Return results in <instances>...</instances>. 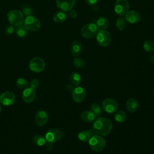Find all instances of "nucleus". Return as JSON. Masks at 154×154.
Here are the masks:
<instances>
[{
    "instance_id": "1",
    "label": "nucleus",
    "mask_w": 154,
    "mask_h": 154,
    "mask_svg": "<svg viewBox=\"0 0 154 154\" xmlns=\"http://www.w3.org/2000/svg\"><path fill=\"white\" fill-rule=\"evenodd\" d=\"M112 129L111 121L103 117H99L94 120L93 125V129L96 135L105 136L109 134Z\"/></svg>"
},
{
    "instance_id": "2",
    "label": "nucleus",
    "mask_w": 154,
    "mask_h": 154,
    "mask_svg": "<svg viewBox=\"0 0 154 154\" xmlns=\"http://www.w3.org/2000/svg\"><path fill=\"white\" fill-rule=\"evenodd\" d=\"M7 18L10 24L14 26H18L23 24L24 15L18 10H11L7 13Z\"/></svg>"
},
{
    "instance_id": "3",
    "label": "nucleus",
    "mask_w": 154,
    "mask_h": 154,
    "mask_svg": "<svg viewBox=\"0 0 154 154\" xmlns=\"http://www.w3.org/2000/svg\"><path fill=\"white\" fill-rule=\"evenodd\" d=\"M88 144L93 150L95 152H101L105 147L106 141L102 136L95 134L90 138L88 141Z\"/></svg>"
},
{
    "instance_id": "4",
    "label": "nucleus",
    "mask_w": 154,
    "mask_h": 154,
    "mask_svg": "<svg viewBox=\"0 0 154 154\" xmlns=\"http://www.w3.org/2000/svg\"><path fill=\"white\" fill-rule=\"evenodd\" d=\"M99 31L96 25L93 23H87L84 25L81 29V35L87 39H90L94 37Z\"/></svg>"
},
{
    "instance_id": "5",
    "label": "nucleus",
    "mask_w": 154,
    "mask_h": 154,
    "mask_svg": "<svg viewBox=\"0 0 154 154\" xmlns=\"http://www.w3.org/2000/svg\"><path fill=\"white\" fill-rule=\"evenodd\" d=\"M23 25L28 31H37L40 29L41 23L38 19L34 16H28L24 19Z\"/></svg>"
},
{
    "instance_id": "6",
    "label": "nucleus",
    "mask_w": 154,
    "mask_h": 154,
    "mask_svg": "<svg viewBox=\"0 0 154 154\" xmlns=\"http://www.w3.org/2000/svg\"><path fill=\"white\" fill-rule=\"evenodd\" d=\"M63 136V131L58 128L49 129L45 134V139L47 142L55 143L59 141Z\"/></svg>"
},
{
    "instance_id": "7",
    "label": "nucleus",
    "mask_w": 154,
    "mask_h": 154,
    "mask_svg": "<svg viewBox=\"0 0 154 154\" xmlns=\"http://www.w3.org/2000/svg\"><path fill=\"white\" fill-rule=\"evenodd\" d=\"M29 68L34 73H40L45 68V61L40 57H34L29 61Z\"/></svg>"
},
{
    "instance_id": "8",
    "label": "nucleus",
    "mask_w": 154,
    "mask_h": 154,
    "mask_svg": "<svg viewBox=\"0 0 154 154\" xmlns=\"http://www.w3.org/2000/svg\"><path fill=\"white\" fill-rule=\"evenodd\" d=\"M96 40L97 43L103 47L107 46L111 42V35L105 29H99L96 34Z\"/></svg>"
},
{
    "instance_id": "9",
    "label": "nucleus",
    "mask_w": 154,
    "mask_h": 154,
    "mask_svg": "<svg viewBox=\"0 0 154 154\" xmlns=\"http://www.w3.org/2000/svg\"><path fill=\"white\" fill-rule=\"evenodd\" d=\"M114 9L117 14L124 16L129 11V4L128 0H116Z\"/></svg>"
},
{
    "instance_id": "10",
    "label": "nucleus",
    "mask_w": 154,
    "mask_h": 154,
    "mask_svg": "<svg viewBox=\"0 0 154 154\" xmlns=\"http://www.w3.org/2000/svg\"><path fill=\"white\" fill-rule=\"evenodd\" d=\"M118 103L113 99L106 98L102 102L103 109L108 114H113L118 109Z\"/></svg>"
},
{
    "instance_id": "11",
    "label": "nucleus",
    "mask_w": 154,
    "mask_h": 154,
    "mask_svg": "<svg viewBox=\"0 0 154 154\" xmlns=\"http://www.w3.org/2000/svg\"><path fill=\"white\" fill-rule=\"evenodd\" d=\"M16 100V96L11 91H5L0 96V103L5 106L13 105Z\"/></svg>"
},
{
    "instance_id": "12",
    "label": "nucleus",
    "mask_w": 154,
    "mask_h": 154,
    "mask_svg": "<svg viewBox=\"0 0 154 154\" xmlns=\"http://www.w3.org/2000/svg\"><path fill=\"white\" fill-rule=\"evenodd\" d=\"M36 97V93L35 90L31 87L25 88L22 94V99L24 102L30 103L34 102Z\"/></svg>"
},
{
    "instance_id": "13",
    "label": "nucleus",
    "mask_w": 154,
    "mask_h": 154,
    "mask_svg": "<svg viewBox=\"0 0 154 154\" xmlns=\"http://www.w3.org/2000/svg\"><path fill=\"white\" fill-rule=\"evenodd\" d=\"M76 0H56L57 7L64 12H68L73 9Z\"/></svg>"
},
{
    "instance_id": "14",
    "label": "nucleus",
    "mask_w": 154,
    "mask_h": 154,
    "mask_svg": "<svg viewBox=\"0 0 154 154\" xmlns=\"http://www.w3.org/2000/svg\"><path fill=\"white\" fill-rule=\"evenodd\" d=\"M85 96L86 91L85 89L81 87H76L72 91V99L76 103L83 101Z\"/></svg>"
},
{
    "instance_id": "15",
    "label": "nucleus",
    "mask_w": 154,
    "mask_h": 154,
    "mask_svg": "<svg viewBox=\"0 0 154 154\" xmlns=\"http://www.w3.org/2000/svg\"><path fill=\"white\" fill-rule=\"evenodd\" d=\"M48 121V115L44 110H40L37 111L35 115V123L39 126L45 125Z\"/></svg>"
},
{
    "instance_id": "16",
    "label": "nucleus",
    "mask_w": 154,
    "mask_h": 154,
    "mask_svg": "<svg viewBox=\"0 0 154 154\" xmlns=\"http://www.w3.org/2000/svg\"><path fill=\"white\" fill-rule=\"evenodd\" d=\"M140 19L141 14L139 12L135 10L129 11L125 14V20L131 24L137 23L140 20Z\"/></svg>"
},
{
    "instance_id": "17",
    "label": "nucleus",
    "mask_w": 154,
    "mask_h": 154,
    "mask_svg": "<svg viewBox=\"0 0 154 154\" xmlns=\"http://www.w3.org/2000/svg\"><path fill=\"white\" fill-rule=\"evenodd\" d=\"M70 52L74 57H79L82 52V46L81 43L78 40L73 41L70 45Z\"/></svg>"
},
{
    "instance_id": "18",
    "label": "nucleus",
    "mask_w": 154,
    "mask_h": 154,
    "mask_svg": "<svg viewBox=\"0 0 154 154\" xmlns=\"http://www.w3.org/2000/svg\"><path fill=\"white\" fill-rule=\"evenodd\" d=\"M95 134H96L93 129L82 131L78 133V138L82 142H88L90 138Z\"/></svg>"
},
{
    "instance_id": "19",
    "label": "nucleus",
    "mask_w": 154,
    "mask_h": 154,
    "mask_svg": "<svg viewBox=\"0 0 154 154\" xmlns=\"http://www.w3.org/2000/svg\"><path fill=\"white\" fill-rule=\"evenodd\" d=\"M138 107V101L134 98H129L126 102V108L130 112H135Z\"/></svg>"
},
{
    "instance_id": "20",
    "label": "nucleus",
    "mask_w": 154,
    "mask_h": 154,
    "mask_svg": "<svg viewBox=\"0 0 154 154\" xmlns=\"http://www.w3.org/2000/svg\"><path fill=\"white\" fill-rule=\"evenodd\" d=\"M96 116L91 111H85L81 113L80 118L85 122L91 123L95 120Z\"/></svg>"
},
{
    "instance_id": "21",
    "label": "nucleus",
    "mask_w": 154,
    "mask_h": 154,
    "mask_svg": "<svg viewBox=\"0 0 154 154\" xmlns=\"http://www.w3.org/2000/svg\"><path fill=\"white\" fill-rule=\"evenodd\" d=\"M109 20L105 17H100L96 21V26L99 29H106L109 26Z\"/></svg>"
},
{
    "instance_id": "22",
    "label": "nucleus",
    "mask_w": 154,
    "mask_h": 154,
    "mask_svg": "<svg viewBox=\"0 0 154 154\" xmlns=\"http://www.w3.org/2000/svg\"><path fill=\"white\" fill-rule=\"evenodd\" d=\"M66 14L63 11H58L53 16V20L56 23H62L66 20Z\"/></svg>"
},
{
    "instance_id": "23",
    "label": "nucleus",
    "mask_w": 154,
    "mask_h": 154,
    "mask_svg": "<svg viewBox=\"0 0 154 154\" xmlns=\"http://www.w3.org/2000/svg\"><path fill=\"white\" fill-rule=\"evenodd\" d=\"M70 81L71 84H72L74 87H78L81 83V78L80 75L78 72H73L70 77Z\"/></svg>"
},
{
    "instance_id": "24",
    "label": "nucleus",
    "mask_w": 154,
    "mask_h": 154,
    "mask_svg": "<svg viewBox=\"0 0 154 154\" xmlns=\"http://www.w3.org/2000/svg\"><path fill=\"white\" fill-rule=\"evenodd\" d=\"M114 118L117 122L118 123H123L126 119V114L124 111L120 110L116 112Z\"/></svg>"
},
{
    "instance_id": "25",
    "label": "nucleus",
    "mask_w": 154,
    "mask_h": 154,
    "mask_svg": "<svg viewBox=\"0 0 154 154\" xmlns=\"http://www.w3.org/2000/svg\"><path fill=\"white\" fill-rule=\"evenodd\" d=\"M45 137L41 135H36L32 138V142L37 146H42L46 143Z\"/></svg>"
},
{
    "instance_id": "26",
    "label": "nucleus",
    "mask_w": 154,
    "mask_h": 154,
    "mask_svg": "<svg viewBox=\"0 0 154 154\" xmlns=\"http://www.w3.org/2000/svg\"><path fill=\"white\" fill-rule=\"evenodd\" d=\"M126 20L123 17H118L116 22V26L120 31L124 30L126 27Z\"/></svg>"
},
{
    "instance_id": "27",
    "label": "nucleus",
    "mask_w": 154,
    "mask_h": 154,
    "mask_svg": "<svg viewBox=\"0 0 154 154\" xmlns=\"http://www.w3.org/2000/svg\"><path fill=\"white\" fill-rule=\"evenodd\" d=\"M16 33L19 37L23 38L27 35L28 30L23 25H21L17 26L16 29Z\"/></svg>"
},
{
    "instance_id": "28",
    "label": "nucleus",
    "mask_w": 154,
    "mask_h": 154,
    "mask_svg": "<svg viewBox=\"0 0 154 154\" xmlns=\"http://www.w3.org/2000/svg\"><path fill=\"white\" fill-rule=\"evenodd\" d=\"M144 49L148 52H153L154 51V42L150 40H146L143 43Z\"/></svg>"
},
{
    "instance_id": "29",
    "label": "nucleus",
    "mask_w": 154,
    "mask_h": 154,
    "mask_svg": "<svg viewBox=\"0 0 154 154\" xmlns=\"http://www.w3.org/2000/svg\"><path fill=\"white\" fill-rule=\"evenodd\" d=\"M91 111L96 116H100L102 114V109L99 105L96 103H93L90 106Z\"/></svg>"
},
{
    "instance_id": "30",
    "label": "nucleus",
    "mask_w": 154,
    "mask_h": 154,
    "mask_svg": "<svg viewBox=\"0 0 154 154\" xmlns=\"http://www.w3.org/2000/svg\"><path fill=\"white\" fill-rule=\"evenodd\" d=\"M16 84L17 87L20 89H25L27 88L28 83V81L23 78H19L16 80Z\"/></svg>"
},
{
    "instance_id": "31",
    "label": "nucleus",
    "mask_w": 154,
    "mask_h": 154,
    "mask_svg": "<svg viewBox=\"0 0 154 154\" xmlns=\"http://www.w3.org/2000/svg\"><path fill=\"white\" fill-rule=\"evenodd\" d=\"M73 65L77 68H84L85 66V61L79 57H75L73 60Z\"/></svg>"
},
{
    "instance_id": "32",
    "label": "nucleus",
    "mask_w": 154,
    "mask_h": 154,
    "mask_svg": "<svg viewBox=\"0 0 154 154\" xmlns=\"http://www.w3.org/2000/svg\"><path fill=\"white\" fill-rule=\"evenodd\" d=\"M22 13H23V15H25L26 16H31L32 14V10L30 6H29L28 5H25L22 7Z\"/></svg>"
},
{
    "instance_id": "33",
    "label": "nucleus",
    "mask_w": 154,
    "mask_h": 154,
    "mask_svg": "<svg viewBox=\"0 0 154 154\" xmlns=\"http://www.w3.org/2000/svg\"><path fill=\"white\" fill-rule=\"evenodd\" d=\"M14 31V27L13 25L10 24V25H8L6 26L5 28V32L7 35H11L12 34H13Z\"/></svg>"
},
{
    "instance_id": "34",
    "label": "nucleus",
    "mask_w": 154,
    "mask_h": 154,
    "mask_svg": "<svg viewBox=\"0 0 154 154\" xmlns=\"http://www.w3.org/2000/svg\"><path fill=\"white\" fill-rule=\"evenodd\" d=\"M39 85V81L37 79H33L30 82V87L31 88L35 90Z\"/></svg>"
},
{
    "instance_id": "35",
    "label": "nucleus",
    "mask_w": 154,
    "mask_h": 154,
    "mask_svg": "<svg viewBox=\"0 0 154 154\" xmlns=\"http://www.w3.org/2000/svg\"><path fill=\"white\" fill-rule=\"evenodd\" d=\"M68 13H69V16L70 17H72V18H75V17H76V16H77V13H76V11L75 10H73V9L70 10L69 11H68Z\"/></svg>"
},
{
    "instance_id": "36",
    "label": "nucleus",
    "mask_w": 154,
    "mask_h": 154,
    "mask_svg": "<svg viewBox=\"0 0 154 154\" xmlns=\"http://www.w3.org/2000/svg\"><path fill=\"white\" fill-rule=\"evenodd\" d=\"M46 149L48 150V151H51L53 149V143H49V142H48L47 144H46Z\"/></svg>"
},
{
    "instance_id": "37",
    "label": "nucleus",
    "mask_w": 154,
    "mask_h": 154,
    "mask_svg": "<svg viewBox=\"0 0 154 154\" xmlns=\"http://www.w3.org/2000/svg\"><path fill=\"white\" fill-rule=\"evenodd\" d=\"M85 2L90 5H93L96 4L97 0H85Z\"/></svg>"
},
{
    "instance_id": "38",
    "label": "nucleus",
    "mask_w": 154,
    "mask_h": 154,
    "mask_svg": "<svg viewBox=\"0 0 154 154\" xmlns=\"http://www.w3.org/2000/svg\"><path fill=\"white\" fill-rule=\"evenodd\" d=\"M74 86L72 85V84H68L67 86H66V89L67 91H70V92H72L73 90H74Z\"/></svg>"
},
{
    "instance_id": "39",
    "label": "nucleus",
    "mask_w": 154,
    "mask_h": 154,
    "mask_svg": "<svg viewBox=\"0 0 154 154\" xmlns=\"http://www.w3.org/2000/svg\"><path fill=\"white\" fill-rule=\"evenodd\" d=\"M150 61L151 62V63L154 64V55L150 57Z\"/></svg>"
},
{
    "instance_id": "40",
    "label": "nucleus",
    "mask_w": 154,
    "mask_h": 154,
    "mask_svg": "<svg viewBox=\"0 0 154 154\" xmlns=\"http://www.w3.org/2000/svg\"><path fill=\"white\" fill-rule=\"evenodd\" d=\"M1 110H2V109H1V105H0V113L1 112Z\"/></svg>"
}]
</instances>
